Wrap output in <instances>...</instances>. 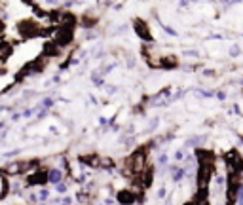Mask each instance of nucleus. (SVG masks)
<instances>
[{
  "label": "nucleus",
  "instance_id": "obj_6",
  "mask_svg": "<svg viewBox=\"0 0 243 205\" xmlns=\"http://www.w3.org/2000/svg\"><path fill=\"white\" fill-rule=\"evenodd\" d=\"M135 31H137V32H139L142 38H146V40L150 38V34L146 32V25H144L142 21H135Z\"/></svg>",
  "mask_w": 243,
  "mask_h": 205
},
{
  "label": "nucleus",
  "instance_id": "obj_4",
  "mask_svg": "<svg viewBox=\"0 0 243 205\" xmlns=\"http://www.w3.org/2000/svg\"><path fill=\"white\" fill-rule=\"evenodd\" d=\"M46 180H47L46 171H38V173L29 177V184H42V182H46Z\"/></svg>",
  "mask_w": 243,
  "mask_h": 205
},
{
  "label": "nucleus",
  "instance_id": "obj_3",
  "mask_svg": "<svg viewBox=\"0 0 243 205\" xmlns=\"http://www.w3.org/2000/svg\"><path fill=\"white\" fill-rule=\"evenodd\" d=\"M72 40V27H63L57 34V46H67L68 42Z\"/></svg>",
  "mask_w": 243,
  "mask_h": 205
},
{
  "label": "nucleus",
  "instance_id": "obj_1",
  "mask_svg": "<svg viewBox=\"0 0 243 205\" xmlns=\"http://www.w3.org/2000/svg\"><path fill=\"white\" fill-rule=\"evenodd\" d=\"M144 158H146V152H144V150H137L131 158H129V169L133 171V173H141L142 169H144Z\"/></svg>",
  "mask_w": 243,
  "mask_h": 205
},
{
  "label": "nucleus",
  "instance_id": "obj_9",
  "mask_svg": "<svg viewBox=\"0 0 243 205\" xmlns=\"http://www.w3.org/2000/svg\"><path fill=\"white\" fill-rule=\"evenodd\" d=\"M2 31H4V23L0 21V34H2Z\"/></svg>",
  "mask_w": 243,
  "mask_h": 205
},
{
  "label": "nucleus",
  "instance_id": "obj_5",
  "mask_svg": "<svg viewBox=\"0 0 243 205\" xmlns=\"http://www.w3.org/2000/svg\"><path fill=\"white\" fill-rule=\"evenodd\" d=\"M137 199V196L133 194V192H129V190H121L120 194H118V201H121V203H131V201H135Z\"/></svg>",
  "mask_w": 243,
  "mask_h": 205
},
{
  "label": "nucleus",
  "instance_id": "obj_8",
  "mask_svg": "<svg viewBox=\"0 0 243 205\" xmlns=\"http://www.w3.org/2000/svg\"><path fill=\"white\" fill-rule=\"evenodd\" d=\"M52 44H53V42H47V44L44 46V51H46L47 55H55V51H57V50L53 48V46H52Z\"/></svg>",
  "mask_w": 243,
  "mask_h": 205
},
{
  "label": "nucleus",
  "instance_id": "obj_7",
  "mask_svg": "<svg viewBox=\"0 0 243 205\" xmlns=\"http://www.w3.org/2000/svg\"><path fill=\"white\" fill-rule=\"evenodd\" d=\"M61 171H57V169H53V171H50V175H47V178H50L52 182H59L61 180Z\"/></svg>",
  "mask_w": 243,
  "mask_h": 205
},
{
  "label": "nucleus",
  "instance_id": "obj_2",
  "mask_svg": "<svg viewBox=\"0 0 243 205\" xmlns=\"http://www.w3.org/2000/svg\"><path fill=\"white\" fill-rule=\"evenodd\" d=\"M19 32H21L23 38H31V36L40 34V29H38L36 23H32V21H21L19 23Z\"/></svg>",
  "mask_w": 243,
  "mask_h": 205
}]
</instances>
